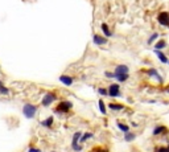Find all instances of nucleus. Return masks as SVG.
Listing matches in <instances>:
<instances>
[{
  "instance_id": "26",
  "label": "nucleus",
  "mask_w": 169,
  "mask_h": 152,
  "mask_svg": "<svg viewBox=\"0 0 169 152\" xmlns=\"http://www.w3.org/2000/svg\"><path fill=\"white\" fill-rule=\"evenodd\" d=\"M28 152H41V150H38V148H33V147H31L29 148V151Z\"/></svg>"
},
{
  "instance_id": "19",
  "label": "nucleus",
  "mask_w": 169,
  "mask_h": 152,
  "mask_svg": "<svg viewBox=\"0 0 169 152\" xmlns=\"http://www.w3.org/2000/svg\"><path fill=\"white\" fill-rule=\"evenodd\" d=\"M157 38H158V33H157V32H155L153 35H151V36H149V38H148L147 44H148V45H151L152 42H153V41H156Z\"/></svg>"
},
{
  "instance_id": "4",
  "label": "nucleus",
  "mask_w": 169,
  "mask_h": 152,
  "mask_svg": "<svg viewBox=\"0 0 169 152\" xmlns=\"http://www.w3.org/2000/svg\"><path fill=\"white\" fill-rule=\"evenodd\" d=\"M108 95L112 98H116V97H120V87H119L118 84H112L110 85V87H108Z\"/></svg>"
},
{
  "instance_id": "20",
  "label": "nucleus",
  "mask_w": 169,
  "mask_h": 152,
  "mask_svg": "<svg viewBox=\"0 0 169 152\" xmlns=\"http://www.w3.org/2000/svg\"><path fill=\"white\" fill-rule=\"evenodd\" d=\"M108 107L111 108V110H115V111H119V110H123V106L122 105H115V103H110L108 105Z\"/></svg>"
},
{
  "instance_id": "25",
  "label": "nucleus",
  "mask_w": 169,
  "mask_h": 152,
  "mask_svg": "<svg viewBox=\"0 0 169 152\" xmlns=\"http://www.w3.org/2000/svg\"><path fill=\"white\" fill-rule=\"evenodd\" d=\"M0 93H2V94H8V93H9V90H8V89L5 87L4 85H3L2 87H0Z\"/></svg>"
},
{
  "instance_id": "13",
  "label": "nucleus",
  "mask_w": 169,
  "mask_h": 152,
  "mask_svg": "<svg viewBox=\"0 0 169 152\" xmlns=\"http://www.w3.org/2000/svg\"><path fill=\"white\" fill-rule=\"evenodd\" d=\"M164 132H167V128L164 126H156L153 130V135H160V134H164Z\"/></svg>"
},
{
  "instance_id": "24",
  "label": "nucleus",
  "mask_w": 169,
  "mask_h": 152,
  "mask_svg": "<svg viewBox=\"0 0 169 152\" xmlns=\"http://www.w3.org/2000/svg\"><path fill=\"white\" fill-rule=\"evenodd\" d=\"M104 75L107 78H115V75L116 74H115V73H110V71H104Z\"/></svg>"
},
{
  "instance_id": "18",
  "label": "nucleus",
  "mask_w": 169,
  "mask_h": 152,
  "mask_svg": "<svg viewBox=\"0 0 169 152\" xmlns=\"http://www.w3.org/2000/svg\"><path fill=\"white\" fill-rule=\"evenodd\" d=\"M90 138H92V134H91V132H86V134H82L81 135L79 141H81V143H83V141H86L87 139H90Z\"/></svg>"
},
{
  "instance_id": "15",
  "label": "nucleus",
  "mask_w": 169,
  "mask_h": 152,
  "mask_svg": "<svg viewBox=\"0 0 169 152\" xmlns=\"http://www.w3.org/2000/svg\"><path fill=\"white\" fill-rule=\"evenodd\" d=\"M115 78H116L119 82H124L128 79V73H120V74H116Z\"/></svg>"
},
{
  "instance_id": "17",
  "label": "nucleus",
  "mask_w": 169,
  "mask_h": 152,
  "mask_svg": "<svg viewBox=\"0 0 169 152\" xmlns=\"http://www.w3.org/2000/svg\"><path fill=\"white\" fill-rule=\"evenodd\" d=\"M135 138H136V135L131 134V132H125V135H124V140L125 141H132V140H135Z\"/></svg>"
},
{
  "instance_id": "12",
  "label": "nucleus",
  "mask_w": 169,
  "mask_h": 152,
  "mask_svg": "<svg viewBox=\"0 0 169 152\" xmlns=\"http://www.w3.org/2000/svg\"><path fill=\"white\" fill-rule=\"evenodd\" d=\"M101 28H102V32L104 33V36L106 37H111L112 36V32L110 31V26H108L107 24H106V23H102V25H101Z\"/></svg>"
},
{
  "instance_id": "7",
  "label": "nucleus",
  "mask_w": 169,
  "mask_h": 152,
  "mask_svg": "<svg viewBox=\"0 0 169 152\" xmlns=\"http://www.w3.org/2000/svg\"><path fill=\"white\" fill-rule=\"evenodd\" d=\"M56 99H57V95H56L54 93H48L44 97V99H42V106H49L52 102H54Z\"/></svg>"
},
{
  "instance_id": "22",
  "label": "nucleus",
  "mask_w": 169,
  "mask_h": 152,
  "mask_svg": "<svg viewBox=\"0 0 169 152\" xmlns=\"http://www.w3.org/2000/svg\"><path fill=\"white\" fill-rule=\"evenodd\" d=\"M98 105H99V110H101V112L102 114H106V106H104V102L103 101H99L98 102Z\"/></svg>"
},
{
  "instance_id": "16",
  "label": "nucleus",
  "mask_w": 169,
  "mask_h": 152,
  "mask_svg": "<svg viewBox=\"0 0 169 152\" xmlns=\"http://www.w3.org/2000/svg\"><path fill=\"white\" fill-rule=\"evenodd\" d=\"M41 124L44 126V127H52V124H53V117H49L48 119L42 120V122H41Z\"/></svg>"
},
{
  "instance_id": "10",
  "label": "nucleus",
  "mask_w": 169,
  "mask_h": 152,
  "mask_svg": "<svg viewBox=\"0 0 169 152\" xmlns=\"http://www.w3.org/2000/svg\"><path fill=\"white\" fill-rule=\"evenodd\" d=\"M128 71H130L128 66L127 65H123V64L118 65L116 68H115V74H120V73H128Z\"/></svg>"
},
{
  "instance_id": "14",
  "label": "nucleus",
  "mask_w": 169,
  "mask_h": 152,
  "mask_svg": "<svg viewBox=\"0 0 169 152\" xmlns=\"http://www.w3.org/2000/svg\"><path fill=\"white\" fill-rule=\"evenodd\" d=\"M167 48V41H164V40H160V41L156 42V45H155V49L156 50H161V49Z\"/></svg>"
},
{
  "instance_id": "28",
  "label": "nucleus",
  "mask_w": 169,
  "mask_h": 152,
  "mask_svg": "<svg viewBox=\"0 0 169 152\" xmlns=\"http://www.w3.org/2000/svg\"><path fill=\"white\" fill-rule=\"evenodd\" d=\"M2 86H3V82H2V81H0V87H2Z\"/></svg>"
},
{
  "instance_id": "29",
  "label": "nucleus",
  "mask_w": 169,
  "mask_h": 152,
  "mask_svg": "<svg viewBox=\"0 0 169 152\" xmlns=\"http://www.w3.org/2000/svg\"><path fill=\"white\" fill-rule=\"evenodd\" d=\"M168 152H169V147H168Z\"/></svg>"
},
{
  "instance_id": "33",
  "label": "nucleus",
  "mask_w": 169,
  "mask_h": 152,
  "mask_svg": "<svg viewBox=\"0 0 169 152\" xmlns=\"http://www.w3.org/2000/svg\"><path fill=\"white\" fill-rule=\"evenodd\" d=\"M168 64H169V61H168Z\"/></svg>"
},
{
  "instance_id": "30",
  "label": "nucleus",
  "mask_w": 169,
  "mask_h": 152,
  "mask_svg": "<svg viewBox=\"0 0 169 152\" xmlns=\"http://www.w3.org/2000/svg\"><path fill=\"white\" fill-rule=\"evenodd\" d=\"M168 93H169V87H168Z\"/></svg>"
},
{
  "instance_id": "11",
  "label": "nucleus",
  "mask_w": 169,
  "mask_h": 152,
  "mask_svg": "<svg viewBox=\"0 0 169 152\" xmlns=\"http://www.w3.org/2000/svg\"><path fill=\"white\" fill-rule=\"evenodd\" d=\"M73 81H74V79L71 77H69V75H61V77H59V82H62V84L66 86L73 85Z\"/></svg>"
},
{
  "instance_id": "5",
  "label": "nucleus",
  "mask_w": 169,
  "mask_h": 152,
  "mask_svg": "<svg viewBox=\"0 0 169 152\" xmlns=\"http://www.w3.org/2000/svg\"><path fill=\"white\" fill-rule=\"evenodd\" d=\"M157 23L163 26H168L169 24V13L168 12H160L157 16Z\"/></svg>"
},
{
  "instance_id": "2",
  "label": "nucleus",
  "mask_w": 169,
  "mask_h": 152,
  "mask_svg": "<svg viewBox=\"0 0 169 152\" xmlns=\"http://www.w3.org/2000/svg\"><path fill=\"white\" fill-rule=\"evenodd\" d=\"M81 135L82 132H75L74 135H73V141H71V147L73 150H74L75 152H79L82 150V145H79V139H81Z\"/></svg>"
},
{
  "instance_id": "1",
  "label": "nucleus",
  "mask_w": 169,
  "mask_h": 152,
  "mask_svg": "<svg viewBox=\"0 0 169 152\" xmlns=\"http://www.w3.org/2000/svg\"><path fill=\"white\" fill-rule=\"evenodd\" d=\"M23 112H24V115L28 119H32L35 117V114L37 112V107H36L35 105H31V103H26L24 107H23Z\"/></svg>"
},
{
  "instance_id": "21",
  "label": "nucleus",
  "mask_w": 169,
  "mask_h": 152,
  "mask_svg": "<svg viewBox=\"0 0 169 152\" xmlns=\"http://www.w3.org/2000/svg\"><path fill=\"white\" fill-rule=\"evenodd\" d=\"M118 128L120 131H123V132H128V131H130V127H128L127 124H123V123H118Z\"/></svg>"
},
{
  "instance_id": "32",
  "label": "nucleus",
  "mask_w": 169,
  "mask_h": 152,
  "mask_svg": "<svg viewBox=\"0 0 169 152\" xmlns=\"http://www.w3.org/2000/svg\"><path fill=\"white\" fill-rule=\"evenodd\" d=\"M52 152H54V151H52Z\"/></svg>"
},
{
  "instance_id": "6",
  "label": "nucleus",
  "mask_w": 169,
  "mask_h": 152,
  "mask_svg": "<svg viewBox=\"0 0 169 152\" xmlns=\"http://www.w3.org/2000/svg\"><path fill=\"white\" fill-rule=\"evenodd\" d=\"M92 42H94L95 45H106L108 42V38L106 37V36H101V35H97V33H95V35L92 36Z\"/></svg>"
},
{
  "instance_id": "8",
  "label": "nucleus",
  "mask_w": 169,
  "mask_h": 152,
  "mask_svg": "<svg viewBox=\"0 0 169 152\" xmlns=\"http://www.w3.org/2000/svg\"><path fill=\"white\" fill-rule=\"evenodd\" d=\"M147 74H148V75H151V77H153V78H156L157 81L160 82V84L163 82V78H161V75L158 74L157 70H155V69H149V70H147Z\"/></svg>"
},
{
  "instance_id": "31",
  "label": "nucleus",
  "mask_w": 169,
  "mask_h": 152,
  "mask_svg": "<svg viewBox=\"0 0 169 152\" xmlns=\"http://www.w3.org/2000/svg\"><path fill=\"white\" fill-rule=\"evenodd\" d=\"M168 28H169V24H168Z\"/></svg>"
},
{
  "instance_id": "23",
  "label": "nucleus",
  "mask_w": 169,
  "mask_h": 152,
  "mask_svg": "<svg viewBox=\"0 0 169 152\" xmlns=\"http://www.w3.org/2000/svg\"><path fill=\"white\" fill-rule=\"evenodd\" d=\"M98 93H99V94H101V95H108V91L106 90V89H103V87H101V89H99V90H98Z\"/></svg>"
},
{
  "instance_id": "9",
  "label": "nucleus",
  "mask_w": 169,
  "mask_h": 152,
  "mask_svg": "<svg viewBox=\"0 0 169 152\" xmlns=\"http://www.w3.org/2000/svg\"><path fill=\"white\" fill-rule=\"evenodd\" d=\"M155 53H156V56H157V57H158V59H160V62H163V64H168V61H169V58L167 57V56H165L164 54V53L163 52H161V50H156V49H155V50H153Z\"/></svg>"
},
{
  "instance_id": "3",
  "label": "nucleus",
  "mask_w": 169,
  "mask_h": 152,
  "mask_svg": "<svg viewBox=\"0 0 169 152\" xmlns=\"http://www.w3.org/2000/svg\"><path fill=\"white\" fill-rule=\"evenodd\" d=\"M71 107H73L71 102L64 101V102H61V103H58V106L56 107V111H57V112H68Z\"/></svg>"
},
{
  "instance_id": "27",
  "label": "nucleus",
  "mask_w": 169,
  "mask_h": 152,
  "mask_svg": "<svg viewBox=\"0 0 169 152\" xmlns=\"http://www.w3.org/2000/svg\"><path fill=\"white\" fill-rule=\"evenodd\" d=\"M157 152H168V147L167 148H164V147H160L157 150Z\"/></svg>"
}]
</instances>
